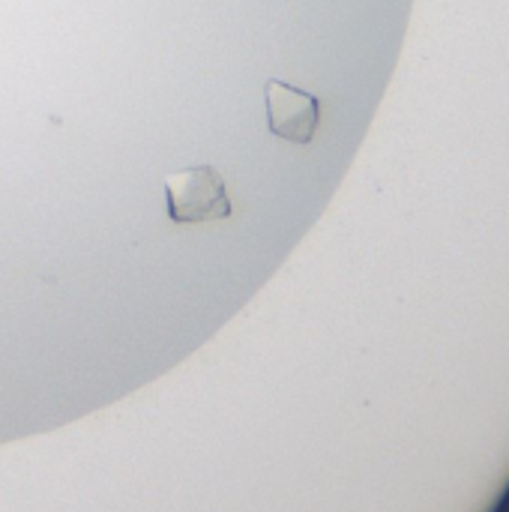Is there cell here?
I'll use <instances>...</instances> for the list:
<instances>
[{
	"instance_id": "6da1fadb",
	"label": "cell",
	"mask_w": 509,
	"mask_h": 512,
	"mask_svg": "<svg viewBox=\"0 0 509 512\" xmlns=\"http://www.w3.org/2000/svg\"><path fill=\"white\" fill-rule=\"evenodd\" d=\"M168 219L177 225L216 222L231 216L225 180L213 165H192L165 177Z\"/></svg>"
},
{
	"instance_id": "7a4b0ae2",
	"label": "cell",
	"mask_w": 509,
	"mask_h": 512,
	"mask_svg": "<svg viewBox=\"0 0 509 512\" xmlns=\"http://www.w3.org/2000/svg\"><path fill=\"white\" fill-rule=\"evenodd\" d=\"M270 132L282 141L309 144L318 129V99L306 90H297L279 78H270L264 87Z\"/></svg>"
}]
</instances>
